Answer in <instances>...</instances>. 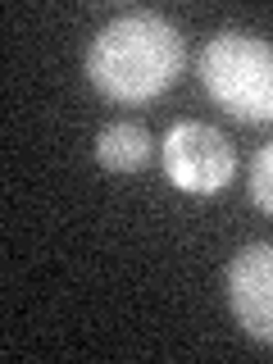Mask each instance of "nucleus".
I'll return each mask as SVG.
<instances>
[{
	"mask_svg": "<svg viewBox=\"0 0 273 364\" xmlns=\"http://www.w3.org/2000/svg\"><path fill=\"white\" fill-rule=\"evenodd\" d=\"M182 32L155 9H128L109 18L87 46V77L96 91L123 105L164 96L182 73Z\"/></svg>",
	"mask_w": 273,
	"mask_h": 364,
	"instance_id": "nucleus-1",
	"label": "nucleus"
},
{
	"mask_svg": "<svg viewBox=\"0 0 273 364\" xmlns=\"http://www.w3.org/2000/svg\"><path fill=\"white\" fill-rule=\"evenodd\" d=\"M200 87L242 123H273V41L219 32L200 50Z\"/></svg>",
	"mask_w": 273,
	"mask_h": 364,
	"instance_id": "nucleus-2",
	"label": "nucleus"
},
{
	"mask_svg": "<svg viewBox=\"0 0 273 364\" xmlns=\"http://www.w3.org/2000/svg\"><path fill=\"white\" fill-rule=\"evenodd\" d=\"M164 173L187 196H219L237 173V155L214 123L178 119L164 132Z\"/></svg>",
	"mask_w": 273,
	"mask_h": 364,
	"instance_id": "nucleus-3",
	"label": "nucleus"
},
{
	"mask_svg": "<svg viewBox=\"0 0 273 364\" xmlns=\"http://www.w3.org/2000/svg\"><path fill=\"white\" fill-rule=\"evenodd\" d=\"M228 305L250 341L273 346V242H250L228 264Z\"/></svg>",
	"mask_w": 273,
	"mask_h": 364,
	"instance_id": "nucleus-4",
	"label": "nucleus"
},
{
	"mask_svg": "<svg viewBox=\"0 0 273 364\" xmlns=\"http://www.w3.org/2000/svg\"><path fill=\"white\" fill-rule=\"evenodd\" d=\"M96 159L109 173H136V168H146V159H151V132L136 119H114L96 136Z\"/></svg>",
	"mask_w": 273,
	"mask_h": 364,
	"instance_id": "nucleus-5",
	"label": "nucleus"
},
{
	"mask_svg": "<svg viewBox=\"0 0 273 364\" xmlns=\"http://www.w3.org/2000/svg\"><path fill=\"white\" fill-rule=\"evenodd\" d=\"M250 200L259 205L264 214H273V141L269 146H259L255 159H250Z\"/></svg>",
	"mask_w": 273,
	"mask_h": 364,
	"instance_id": "nucleus-6",
	"label": "nucleus"
}]
</instances>
